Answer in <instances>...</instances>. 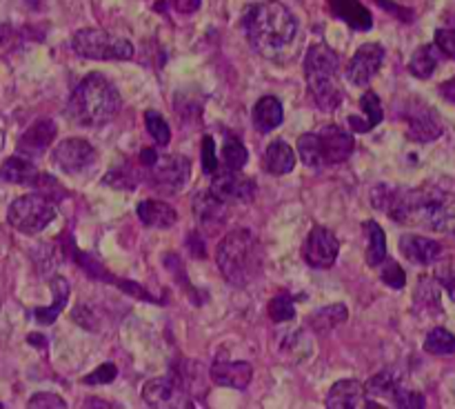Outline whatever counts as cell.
<instances>
[{
    "mask_svg": "<svg viewBox=\"0 0 455 409\" xmlns=\"http://www.w3.org/2000/svg\"><path fill=\"white\" fill-rule=\"evenodd\" d=\"M378 187L385 196L373 191V203L376 207L385 209L398 225L422 227L435 234H455V194L451 191L435 189V187H422V189Z\"/></svg>",
    "mask_w": 455,
    "mask_h": 409,
    "instance_id": "6da1fadb",
    "label": "cell"
},
{
    "mask_svg": "<svg viewBox=\"0 0 455 409\" xmlns=\"http://www.w3.org/2000/svg\"><path fill=\"white\" fill-rule=\"evenodd\" d=\"M244 31L260 56L280 60L293 47L298 38V22L283 3H260L249 7L244 16Z\"/></svg>",
    "mask_w": 455,
    "mask_h": 409,
    "instance_id": "7a4b0ae2",
    "label": "cell"
},
{
    "mask_svg": "<svg viewBox=\"0 0 455 409\" xmlns=\"http://www.w3.org/2000/svg\"><path fill=\"white\" fill-rule=\"evenodd\" d=\"M120 93L107 76L89 74L80 80L78 87L69 96L67 114L80 127H98L118 114Z\"/></svg>",
    "mask_w": 455,
    "mask_h": 409,
    "instance_id": "3957f363",
    "label": "cell"
},
{
    "mask_svg": "<svg viewBox=\"0 0 455 409\" xmlns=\"http://www.w3.org/2000/svg\"><path fill=\"white\" fill-rule=\"evenodd\" d=\"M216 261L227 283L235 285V287H244L260 271V245L253 238L251 231L234 229L218 245Z\"/></svg>",
    "mask_w": 455,
    "mask_h": 409,
    "instance_id": "277c9868",
    "label": "cell"
},
{
    "mask_svg": "<svg viewBox=\"0 0 455 409\" xmlns=\"http://www.w3.org/2000/svg\"><path fill=\"white\" fill-rule=\"evenodd\" d=\"M338 53L324 43L311 44L305 56V76L314 102L323 111H336L342 105V84L338 80Z\"/></svg>",
    "mask_w": 455,
    "mask_h": 409,
    "instance_id": "5b68a950",
    "label": "cell"
},
{
    "mask_svg": "<svg viewBox=\"0 0 455 409\" xmlns=\"http://www.w3.org/2000/svg\"><path fill=\"white\" fill-rule=\"evenodd\" d=\"M142 178L160 194H178L187 185L191 164L185 156H163L154 149L140 151Z\"/></svg>",
    "mask_w": 455,
    "mask_h": 409,
    "instance_id": "8992f818",
    "label": "cell"
},
{
    "mask_svg": "<svg viewBox=\"0 0 455 409\" xmlns=\"http://www.w3.org/2000/svg\"><path fill=\"white\" fill-rule=\"evenodd\" d=\"M56 218V200L44 194H27L7 209V222L20 234H40Z\"/></svg>",
    "mask_w": 455,
    "mask_h": 409,
    "instance_id": "52a82bcc",
    "label": "cell"
},
{
    "mask_svg": "<svg viewBox=\"0 0 455 409\" xmlns=\"http://www.w3.org/2000/svg\"><path fill=\"white\" fill-rule=\"evenodd\" d=\"M71 49L80 58L89 60H129L133 56V44L127 38L102 29H80L71 38Z\"/></svg>",
    "mask_w": 455,
    "mask_h": 409,
    "instance_id": "ba28073f",
    "label": "cell"
},
{
    "mask_svg": "<svg viewBox=\"0 0 455 409\" xmlns=\"http://www.w3.org/2000/svg\"><path fill=\"white\" fill-rule=\"evenodd\" d=\"M338 253H340V243H338L336 234L327 227H314L309 231L302 247V256H305L307 265L314 269H329L336 262Z\"/></svg>",
    "mask_w": 455,
    "mask_h": 409,
    "instance_id": "9c48e42d",
    "label": "cell"
},
{
    "mask_svg": "<svg viewBox=\"0 0 455 409\" xmlns=\"http://www.w3.org/2000/svg\"><path fill=\"white\" fill-rule=\"evenodd\" d=\"M52 158L65 173H80L96 163V149L83 138H69L53 149Z\"/></svg>",
    "mask_w": 455,
    "mask_h": 409,
    "instance_id": "30bf717a",
    "label": "cell"
},
{
    "mask_svg": "<svg viewBox=\"0 0 455 409\" xmlns=\"http://www.w3.org/2000/svg\"><path fill=\"white\" fill-rule=\"evenodd\" d=\"M209 189H212L218 198L225 200L227 204L251 203L253 196H256V182H253L251 178L243 176L240 172H235V169H227V172L213 176Z\"/></svg>",
    "mask_w": 455,
    "mask_h": 409,
    "instance_id": "8fae6325",
    "label": "cell"
},
{
    "mask_svg": "<svg viewBox=\"0 0 455 409\" xmlns=\"http://www.w3.org/2000/svg\"><path fill=\"white\" fill-rule=\"evenodd\" d=\"M382 60H385V47L378 43H364L349 60L347 78L354 84H358V87H364L380 71Z\"/></svg>",
    "mask_w": 455,
    "mask_h": 409,
    "instance_id": "7c38bea8",
    "label": "cell"
},
{
    "mask_svg": "<svg viewBox=\"0 0 455 409\" xmlns=\"http://www.w3.org/2000/svg\"><path fill=\"white\" fill-rule=\"evenodd\" d=\"M324 164H338L351 158L355 149L354 136L338 124H324L318 132Z\"/></svg>",
    "mask_w": 455,
    "mask_h": 409,
    "instance_id": "4fadbf2b",
    "label": "cell"
},
{
    "mask_svg": "<svg viewBox=\"0 0 455 409\" xmlns=\"http://www.w3.org/2000/svg\"><path fill=\"white\" fill-rule=\"evenodd\" d=\"M444 127L434 109L418 105L407 114V136L416 142H431L443 136Z\"/></svg>",
    "mask_w": 455,
    "mask_h": 409,
    "instance_id": "5bb4252c",
    "label": "cell"
},
{
    "mask_svg": "<svg viewBox=\"0 0 455 409\" xmlns=\"http://www.w3.org/2000/svg\"><path fill=\"white\" fill-rule=\"evenodd\" d=\"M212 378L222 387L247 389L253 378V367L244 360H222L218 358L212 365Z\"/></svg>",
    "mask_w": 455,
    "mask_h": 409,
    "instance_id": "9a60e30c",
    "label": "cell"
},
{
    "mask_svg": "<svg viewBox=\"0 0 455 409\" xmlns=\"http://www.w3.org/2000/svg\"><path fill=\"white\" fill-rule=\"evenodd\" d=\"M364 396H367V389H364L363 382L354 381V378H345V381H338L329 389L324 405L329 409H360L367 407Z\"/></svg>",
    "mask_w": 455,
    "mask_h": 409,
    "instance_id": "2e32d148",
    "label": "cell"
},
{
    "mask_svg": "<svg viewBox=\"0 0 455 409\" xmlns=\"http://www.w3.org/2000/svg\"><path fill=\"white\" fill-rule=\"evenodd\" d=\"M56 123L49 118H40L27 129L18 140V151L22 156H40L56 138Z\"/></svg>",
    "mask_w": 455,
    "mask_h": 409,
    "instance_id": "e0dca14e",
    "label": "cell"
},
{
    "mask_svg": "<svg viewBox=\"0 0 455 409\" xmlns=\"http://www.w3.org/2000/svg\"><path fill=\"white\" fill-rule=\"evenodd\" d=\"M400 252L416 265H431L443 253V245L438 240L425 238V236L407 234L400 238Z\"/></svg>",
    "mask_w": 455,
    "mask_h": 409,
    "instance_id": "ac0fdd59",
    "label": "cell"
},
{
    "mask_svg": "<svg viewBox=\"0 0 455 409\" xmlns=\"http://www.w3.org/2000/svg\"><path fill=\"white\" fill-rule=\"evenodd\" d=\"M142 398L149 407H173V405H178L176 398H187V396L176 385L173 376H164L147 382L145 389H142Z\"/></svg>",
    "mask_w": 455,
    "mask_h": 409,
    "instance_id": "d6986e66",
    "label": "cell"
},
{
    "mask_svg": "<svg viewBox=\"0 0 455 409\" xmlns=\"http://www.w3.org/2000/svg\"><path fill=\"white\" fill-rule=\"evenodd\" d=\"M333 16L345 20L351 29L367 31L373 27V16L360 0H329Z\"/></svg>",
    "mask_w": 455,
    "mask_h": 409,
    "instance_id": "ffe728a7",
    "label": "cell"
},
{
    "mask_svg": "<svg viewBox=\"0 0 455 409\" xmlns=\"http://www.w3.org/2000/svg\"><path fill=\"white\" fill-rule=\"evenodd\" d=\"M136 213L142 225L158 227V229H169L178 221L176 209L167 203H160V200H140Z\"/></svg>",
    "mask_w": 455,
    "mask_h": 409,
    "instance_id": "44dd1931",
    "label": "cell"
},
{
    "mask_svg": "<svg viewBox=\"0 0 455 409\" xmlns=\"http://www.w3.org/2000/svg\"><path fill=\"white\" fill-rule=\"evenodd\" d=\"M194 212L203 225H220L227 218V203L218 198L212 189L194 196Z\"/></svg>",
    "mask_w": 455,
    "mask_h": 409,
    "instance_id": "7402d4cb",
    "label": "cell"
},
{
    "mask_svg": "<svg viewBox=\"0 0 455 409\" xmlns=\"http://www.w3.org/2000/svg\"><path fill=\"white\" fill-rule=\"evenodd\" d=\"M360 109H363V116H349V124L355 133H364L369 129L378 127L385 118V111H382L380 98H378L376 92H367L363 98H360Z\"/></svg>",
    "mask_w": 455,
    "mask_h": 409,
    "instance_id": "603a6c76",
    "label": "cell"
},
{
    "mask_svg": "<svg viewBox=\"0 0 455 409\" xmlns=\"http://www.w3.org/2000/svg\"><path fill=\"white\" fill-rule=\"evenodd\" d=\"M251 118H253V127H256L258 132L262 133L271 132V129L278 127L284 118L283 102L274 96L260 98V100L256 102V107H253Z\"/></svg>",
    "mask_w": 455,
    "mask_h": 409,
    "instance_id": "cb8c5ba5",
    "label": "cell"
},
{
    "mask_svg": "<svg viewBox=\"0 0 455 409\" xmlns=\"http://www.w3.org/2000/svg\"><path fill=\"white\" fill-rule=\"evenodd\" d=\"M265 169L271 176H284L296 167V154L284 140H274L265 151Z\"/></svg>",
    "mask_w": 455,
    "mask_h": 409,
    "instance_id": "d4e9b609",
    "label": "cell"
},
{
    "mask_svg": "<svg viewBox=\"0 0 455 409\" xmlns=\"http://www.w3.org/2000/svg\"><path fill=\"white\" fill-rule=\"evenodd\" d=\"M0 178H3L4 182H13V185H36L40 173L27 156L25 158H22V156H12V158H7L3 163Z\"/></svg>",
    "mask_w": 455,
    "mask_h": 409,
    "instance_id": "484cf974",
    "label": "cell"
},
{
    "mask_svg": "<svg viewBox=\"0 0 455 409\" xmlns=\"http://www.w3.org/2000/svg\"><path fill=\"white\" fill-rule=\"evenodd\" d=\"M49 285H52L53 302L49 307H38V309H34V318L38 320L40 325H52L53 320L58 318V314L65 309L67 298H69V283H67L62 276H56V278H52V283H49Z\"/></svg>",
    "mask_w": 455,
    "mask_h": 409,
    "instance_id": "4316f807",
    "label": "cell"
},
{
    "mask_svg": "<svg viewBox=\"0 0 455 409\" xmlns=\"http://www.w3.org/2000/svg\"><path fill=\"white\" fill-rule=\"evenodd\" d=\"M440 62V49L435 44H422L420 49H416V53L409 60V71H411L416 78H431L434 71L438 69Z\"/></svg>",
    "mask_w": 455,
    "mask_h": 409,
    "instance_id": "83f0119b",
    "label": "cell"
},
{
    "mask_svg": "<svg viewBox=\"0 0 455 409\" xmlns=\"http://www.w3.org/2000/svg\"><path fill=\"white\" fill-rule=\"evenodd\" d=\"M364 234H367V262L371 267L382 265L387 261L385 229L376 221H367L364 222Z\"/></svg>",
    "mask_w": 455,
    "mask_h": 409,
    "instance_id": "f1b7e54d",
    "label": "cell"
},
{
    "mask_svg": "<svg viewBox=\"0 0 455 409\" xmlns=\"http://www.w3.org/2000/svg\"><path fill=\"white\" fill-rule=\"evenodd\" d=\"M400 387L403 385H400L398 376H395L394 372H380V373H376V376H373L367 385H364V389H367L369 396H376V398L394 400Z\"/></svg>",
    "mask_w": 455,
    "mask_h": 409,
    "instance_id": "f546056e",
    "label": "cell"
},
{
    "mask_svg": "<svg viewBox=\"0 0 455 409\" xmlns=\"http://www.w3.org/2000/svg\"><path fill=\"white\" fill-rule=\"evenodd\" d=\"M298 154L300 160L311 169H323L324 158L323 149H320V138L318 133H305V136L298 138Z\"/></svg>",
    "mask_w": 455,
    "mask_h": 409,
    "instance_id": "4dcf8cb0",
    "label": "cell"
},
{
    "mask_svg": "<svg viewBox=\"0 0 455 409\" xmlns=\"http://www.w3.org/2000/svg\"><path fill=\"white\" fill-rule=\"evenodd\" d=\"M425 349L434 356H451L455 354V336L444 327L431 329L425 338Z\"/></svg>",
    "mask_w": 455,
    "mask_h": 409,
    "instance_id": "1f68e13d",
    "label": "cell"
},
{
    "mask_svg": "<svg viewBox=\"0 0 455 409\" xmlns=\"http://www.w3.org/2000/svg\"><path fill=\"white\" fill-rule=\"evenodd\" d=\"M249 160V154L247 149H244L243 142L238 140V138H227L225 145H222V163L227 164V169H235V172H240V169L247 164Z\"/></svg>",
    "mask_w": 455,
    "mask_h": 409,
    "instance_id": "d6a6232c",
    "label": "cell"
},
{
    "mask_svg": "<svg viewBox=\"0 0 455 409\" xmlns=\"http://www.w3.org/2000/svg\"><path fill=\"white\" fill-rule=\"evenodd\" d=\"M342 320H347V307L345 305H331V307H324V309H320L318 314L311 316L309 323L315 325V329H323V332H327V329H331L333 325L342 323Z\"/></svg>",
    "mask_w": 455,
    "mask_h": 409,
    "instance_id": "836d02e7",
    "label": "cell"
},
{
    "mask_svg": "<svg viewBox=\"0 0 455 409\" xmlns=\"http://www.w3.org/2000/svg\"><path fill=\"white\" fill-rule=\"evenodd\" d=\"M145 124H147V132H149V136L154 138L160 147L169 145V140H172V129H169L167 120H164L158 111H147Z\"/></svg>",
    "mask_w": 455,
    "mask_h": 409,
    "instance_id": "e575fe53",
    "label": "cell"
},
{
    "mask_svg": "<svg viewBox=\"0 0 455 409\" xmlns=\"http://www.w3.org/2000/svg\"><path fill=\"white\" fill-rule=\"evenodd\" d=\"M269 316L274 323H287L296 316V307H293V298L289 293H278L275 298H271L269 302Z\"/></svg>",
    "mask_w": 455,
    "mask_h": 409,
    "instance_id": "d590c367",
    "label": "cell"
},
{
    "mask_svg": "<svg viewBox=\"0 0 455 409\" xmlns=\"http://www.w3.org/2000/svg\"><path fill=\"white\" fill-rule=\"evenodd\" d=\"M116 376H118V369H116V365L105 363V365H100L96 372H92L89 376H84L83 382L84 385H109V382L116 381Z\"/></svg>",
    "mask_w": 455,
    "mask_h": 409,
    "instance_id": "8d00e7d4",
    "label": "cell"
},
{
    "mask_svg": "<svg viewBox=\"0 0 455 409\" xmlns=\"http://www.w3.org/2000/svg\"><path fill=\"white\" fill-rule=\"evenodd\" d=\"M394 405H395V407L422 409L427 405V400H425V396L420 394V391H413V389H407V387H400L398 394H395V398H394Z\"/></svg>",
    "mask_w": 455,
    "mask_h": 409,
    "instance_id": "74e56055",
    "label": "cell"
},
{
    "mask_svg": "<svg viewBox=\"0 0 455 409\" xmlns=\"http://www.w3.org/2000/svg\"><path fill=\"white\" fill-rule=\"evenodd\" d=\"M203 172L207 176H216L218 173V160H216V147H213V138H203Z\"/></svg>",
    "mask_w": 455,
    "mask_h": 409,
    "instance_id": "f35d334b",
    "label": "cell"
},
{
    "mask_svg": "<svg viewBox=\"0 0 455 409\" xmlns=\"http://www.w3.org/2000/svg\"><path fill=\"white\" fill-rule=\"evenodd\" d=\"M382 280H385L389 287L403 289L404 287V271L403 267L395 261H385V269H382Z\"/></svg>",
    "mask_w": 455,
    "mask_h": 409,
    "instance_id": "ab89813d",
    "label": "cell"
},
{
    "mask_svg": "<svg viewBox=\"0 0 455 409\" xmlns=\"http://www.w3.org/2000/svg\"><path fill=\"white\" fill-rule=\"evenodd\" d=\"M435 47L440 53L455 60V29H438L435 31Z\"/></svg>",
    "mask_w": 455,
    "mask_h": 409,
    "instance_id": "60d3db41",
    "label": "cell"
},
{
    "mask_svg": "<svg viewBox=\"0 0 455 409\" xmlns=\"http://www.w3.org/2000/svg\"><path fill=\"white\" fill-rule=\"evenodd\" d=\"M27 407L40 409V407H53V409H65L67 403L56 394H34L27 403Z\"/></svg>",
    "mask_w": 455,
    "mask_h": 409,
    "instance_id": "b9f144b4",
    "label": "cell"
},
{
    "mask_svg": "<svg viewBox=\"0 0 455 409\" xmlns=\"http://www.w3.org/2000/svg\"><path fill=\"white\" fill-rule=\"evenodd\" d=\"M435 278L438 283L447 289V293L455 301V265H443L438 271H435Z\"/></svg>",
    "mask_w": 455,
    "mask_h": 409,
    "instance_id": "7bdbcfd3",
    "label": "cell"
},
{
    "mask_svg": "<svg viewBox=\"0 0 455 409\" xmlns=\"http://www.w3.org/2000/svg\"><path fill=\"white\" fill-rule=\"evenodd\" d=\"M172 7L180 13H194L200 9V0H172Z\"/></svg>",
    "mask_w": 455,
    "mask_h": 409,
    "instance_id": "ee69618b",
    "label": "cell"
},
{
    "mask_svg": "<svg viewBox=\"0 0 455 409\" xmlns=\"http://www.w3.org/2000/svg\"><path fill=\"white\" fill-rule=\"evenodd\" d=\"M16 40V31L9 25H0V49H7Z\"/></svg>",
    "mask_w": 455,
    "mask_h": 409,
    "instance_id": "f6af8a7d",
    "label": "cell"
},
{
    "mask_svg": "<svg viewBox=\"0 0 455 409\" xmlns=\"http://www.w3.org/2000/svg\"><path fill=\"white\" fill-rule=\"evenodd\" d=\"M440 93H443L449 102H453L455 105V78L449 80V83H444L443 87H440Z\"/></svg>",
    "mask_w": 455,
    "mask_h": 409,
    "instance_id": "bcb514c9",
    "label": "cell"
},
{
    "mask_svg": "<svg viewBox=\"0 0 455 409\" xmlns=\"http://www.w3.org/2000/svg\"><path fill=\"white\" fill-rule=\"evenodd\" d=\"M3 407H4V405H3V403H0V409H3Z\"/></svg>",
    "mask_w": 455,
    "mask_h": 409,
    "instance_id": "7dc6e473",
    "label": "cell"
}]
</instances>
